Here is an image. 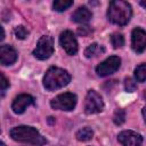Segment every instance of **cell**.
<instances>
[{
	"instance_id": "obj_1",
	"label": "cell",
	"mask_w": 146,
	"mask_h": 146,
	"mask_svg": "<svg viewBox=\"0 0 146 146\" xmlns=\"http://www.w3.org/2000/svg\"><path fill=\"white\" fill-rule=\"evenodd\" d=\"M9 136L11 137L13 140L18 143H25L35 146H43L47 144V139L35 128L30 125L14 127L10 129Z\"/></svg>"
},
{
	"instance_id": "obj_2",
	"label": "cell",
	"mask_w": 146,
	"mask_h": 146,
	"mask_svg": "<svg viewBox=\"0 0 146 146\" xmlns=\"http://www.w3.org/2000/svg\"><path fill=\"white\" fill-rule=\"evenodd\" d=\"M131 16L132 8L129 2L123 0H113L110 2L107 8V17L113 24L123 26L129 23Z\"/></svg>"
},
{
	"instance_id": "obj_3",
	"label": "cell",
	"mask_w": 146,
	"mask_h": 146,
	"mask_svg": "<svg viewBox=\"0 0 146 146\" xmlns=\"http://www.w3.org/2000/svg\"><path fill=\"white\" fill-rule=\"evenodd\" d=\"M70 81H71V75L66 70L51 66L47 70L43 76V87L47 90L52 91L67 86Z\"/></svg>"
},
{
	"instance_id": "obj_4",
	"label": "cell",
	"mask_w": 146,
	"mask_h": 146,
	"mask_svg": "<svg viewBox=\"0 0 146 146\" xmlns=\"http://www.w3.org/2000/svg\"><path fill=\"white\" fill-rule=\"evenodd\" d=\"M78 97L73 92H64L50 100V106L58 111H73L76 106Z\"/></svg>"
},
{
	"instance_id": "obj_5",
	"label": "cell",
	"mask_w": 146,
	"mask_h": 146,
	"mask_svg": "<svg viewBox=\"0 0 146 146\" xmlns=\"http://www.w3.org/2000/svg\"><path fill=\"white\" fill-rule=\"evenodd\" d=\"M52 54H54V40H52V38L50 35H42L39 39L36 47L33 50V56L36 59L46 60Z\"/></svg>"
},
{
	"instance_id": "obj_6",
	"label": "cell",
	"mask_w": 146,
	"mask_h": 146,
	"mask_svg": "<svg viewBox=\"0 0 146 146\" xmlns=\"http://www.w3.org/2000/svg\"><path fill=\"white\" fill-rule=\"evenodd\" d=\"M103 108H104V102L102 96L95 90H89L86 96L84 112L87 114H96L102 112Z\"/></svg>"
},
{
	"instance_id": "obj_7",
	"label": "cell",
	"mask_w": 146,
	"mask_h": 146,
	"mask_svg": "<svg viewBox=\"0 0 146 146\" xmlns=\"http://www.w3.org/2000/svg\"><path fill=\"white\" fill-rule=\"evenodd\" d=\"M121 66V58L119 56H110L96 67V73L98 76H107L115 73Z\"/></svg>"
},
{
	"instance_id": "obj_8",
	"label": "cell",
	"mask_w": 146,
	"mask_h": 146,
	"mask_svg": "<svg viewBox=\"0 0 146 146\" xmlns=\"http://www.w3.org/2000/svg\"><path fill=\"white\" fill-rule=\"evenodd\" d=\"M59 43L67 55L73 56L78 52V49H79L78 41L72 31H70V30L63 31L59 35Z\"/></svg>"
},
{
	"instance_id": "obj_9",
	"label": "cell",
	"mask_w": 146,
	"mask_h": 146,
	"mask_svg": "<svg viewBox=\"0 0 146 146\" xmlns=\"http://www.w3.org/2000/svg\"><path fill=\"white\" fill-rule=\"evenodd\" d=\"M131 47L137 54H141L146 50V31L141 27H136L131 33Z\"/></svg>"
},
{
	"instance_id": "obj_10",
	"label": "cell",
	"mask_w": 146,
	"mask_h": 146,
	"mask_svg": "<svg viewBox=\"0 0 146 146\" xmlns=\"http://www.w3.org/2000/svg\"><path fill=\"white\" fill-rule=\"evenodd\" d=\"M117 140L123 146H141L143 137L132 130H123L117 135Z\"/></svg>"
},
{
	"instance_id": "obj_11",
	"label": "cell",
	"mask_w": 146,
	"mask_h": 146,
	"mask_svg": "<svg viewBox=\"0 0 146 146\" xmlns=\"http://www.w3.org/2000/svg\"><path fill=\"white\" fill-rule=\"evenodd\" d=\"M32 104H34V98L31 95H29V94H21L17 97H15V99L13 100L11 110H13V112L15 114H22Z\"/></svg>"
},
{
	"instance_id": "obj_12",
	"label": "cell",
	"mask_w": 146,
	"mask_h": 146,
	"mask_svg": "<svg viewBox=\"0 0 146 146\" xmlns=\"http://www.w3.org/2000/svg\"><path fill=\"white\" fill-rule=\"evenodd\" d=\"M17 60V51L9 44H2L0 47V63L3 66L13 65Z\"/></svg>"
},
{
	"instance_id": "obj_13",
	"label": "cell",
	"mask_w": 146,
	"mask_h": 146,
	"mask_svg": "<svg viewBox=\"0 0 146 146\" xmlns=\"http://www.w3.org/2000/svg\"><path fill=\"white\" fill-rule=\"evenodd\" d=\"M92 17V13L84 6L79 7L72 15V21L80 24H87Z\"/></svg>"
},
{
	"instance_id": "obj_14",
	"label": "cell",
	"mask_w": 146,
	"mask_h": 146,
	"mask_svg": "<svg viewBox=\"0 0 146 146\" xmlns=\"http://www.w3.org/2000/svg\"><path fill=\"white\" fill-rule=\"evenodd\" d=\"M105 52V48L104 46L99 44V43H91L90 46H88L84 50V56L87 58H92V57H97L102 54Z\"/></svg>"
},
{
	"instance_id": "obj_15",
	"label": "cell",
	"mask_w": 146,
	"mask_h": 146,
	"mask_svg": "<svg viewBox=\"0 0 146 146\" xmlns=\"http://www.w3.org/2000/svg\"><path fill=\"white\" fill-rule=\"evenodd\" d=\"M75 137H76V139L79 141H88L94 137V131H92L91 128L84 127V128H82V129L76 131Z\"/></svg>"
},
{
	"instance_id": "obj_16",
	"label": "cell",
	"mask_w": 146,
	"mask_h": 146,
	"mask_svg": "<svg viewBox=\"0 0 146 146\" xmlns=\"http://www.w3.org/2000/svg\"><path fill=\"white\" fill-rule=\"evenodd\" d=\"M71 6H73L72 0H56L52 3V8L56 11H64V10L68 9Z\"/></svg>"
},
{
	"instance_id": "obj_17",
	"label": "cell",
	"mask_w": 146,
	"mask_h": 146,
	"mask_svg": "<svg viewBox=\"0 0 146 146\" xmlns=\"http://www.w3.org/2000/svg\"><path fill=\"white\" fill-rule=\"evenodd\" d=\"M135 80L136 82L146 81V64H140L135 68Z\"/></svg>"
},
{
	"instance_id": "obj_18",
	"label": "cell",
	"mask_w": 146,
	"mask_h": 146,
	"mask_svg": "<svg viewBox=\"0 0 146 146\" xmlns=\"http://www.w3.org/2000/svg\"><path fill=\"white\" fill-rule=\"evenodd\" d=\"M125 111L122 110V108H117L115 112H114V115H113V122L116 124V125H121L125 122Z\"/></svg>"
},
{
	"instance_id": "obj_19",
	"label": "cell",
	"mask_w": 146,
	"mask_h": 146,
	"mask_svg": "<svg viewBox=\"0 0 146 146\" xmlns=\"http://www.w3.org/2000/svg\"><path fill=\"white\" fill-rule=\"evenodd\" d=\"M111 42H112V46L115 49L121 48L122 46H124V38L121 33H113L111 35Z\"/></svg>"
},
{
	"instance_id": "obj_20",
	"label": "cell",
	"mask_w": 146,
	"mask_h": 146,
	"mask_svg": "<svg viewBox=\"0 0 146 146\" xmlns=\"http://www.w3.org/2000/svg\"><path fill=\"white\" fill-rule=\"evenodd\" d=\"M14 33H15V36H16L18 40H24V39H26V36L29 35V31H27L26 27L23 26V25L16 26L15 30H14Z\"/></svg>"
},
{
	"instance_id": "obj_21",
	"label": "cell",
	"mask_w": 146,
	"mask_h": 146,
	"mask_svg": "<svg viewBox=\"0 0 146 146\" xmlns=\"http://www.w3.org/2000/svg\"><path fill=\"white\" fill-rule=\"evenodd\" d=\"M124 89L125 91L128 92H132L137 89V83H136V80H133L132 78H127L124 80Z\"/></svg>"
},
{
	"instance_id": "obj_22",
	"label": "cell",
	"mask_w": 146,
	"mask_h": 146,
	"mask_svg": "<svg viewBox=\"0 0 146 146\" xmlns=\"http://www.w3.org/2000/svg\"><path fill=\"white\" fill-rule=\"evenodd\" d=\"M91 32H92V30H91L89 26H87V25H83V26L78 27V34H79L80 36H87V35H89Z\"/></svg>"
},
{
	"instance_id": "obj_23",
	"label": "cell",
	"mask_w": 146,
	"mask_h": 146,
	"mask_svg": "<svg viewBox=\"0 0 146 146\" xmlns=\"http://www.w3.org/2000/svg\"><path fill=\"white\" fill-rule=\"evenodd\" d=\"M9 86H10V83H9V81L7 80V78H6L3 74H1V91L3 92Z\"/></svg>"
},
{
	"instance_id": "obj_24",
	"label": "cell",
	"mask_w": 146,
	"mask_h": 146,
	"mask_svg": "<svg viewBox=\"0 0 146 146\" xmlns=\"http://www.w3.org/2000/svg\"><path fill=\"white\" fill-rule=\"evenodd\" d=\"M141 113H143V116H144V120H145V123H146V106L143 108Z\"/></svg>"
},
{
	"instance_id": "obj_25",
	"label": "cell",
	"mask_w": 146,
	"mask_h": 146,
	"mask_svg": "<svg viewBox=\"0 0 146 146\" xmlns=\"http://www.w3.org/2000/svg\"><path fill=\"white\" fill-rule=\"evenodd\" d=\"M139 5H140L141 7H144V8L146 9V0H141V1L139 2Z\"/></svg>"
},
{
	"instance_id": "obj_26",
	"label": "cell",
	"mask_w": 146,
	"mask_h": 146,
	"mask_svg": "<svg viewBox=\"0 0 146 146\" xmlns=\"http://www.w3.org/2000/svg\"><path fill=\"white\" fill-rule=\"evenodd\" d=\"M52 119H54V117H51V116L48 117V122H49V123H52Z\"/></svg>"
},
{
	"instance_id": "obj_27",
	"label": "cell",
	"mask_w": 146,
	"mask_h": 146,
	"mask_svg": "<svg viewBox=\"0 0 146 146\" xmlns=\"http://www.w3.org/2000/svg\"><path fill=\"white\" fill-rule=\"evenodd\" d=\"M0 146H6V145H5V143H2V141H1V143H0Z\"/></svg>"
}]
</instances>
